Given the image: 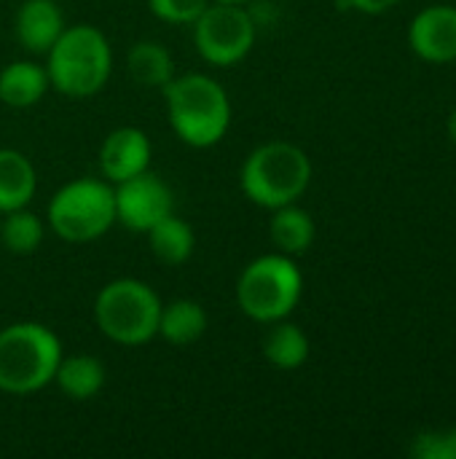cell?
I'll return each instance as SVG.
<instances>
[{
	"instance_id": "obj_1",
	"label": "cell",
	"mask_w": 456,
	"mask_h": 459,
	"mask_svg": "<svg viewBox=\"0 0 456 459\" xmlns=\"http://www.w3.org/2000/svg\"><path fill=\"white\" fill-rule=\"evenodd\" d=\"M161 94L167 121L175 137L188 148H212L231 129V97L218 78L204 73H175Z\"/></svg>"
},
{
	"instance_id": "obj_2",
	"label": "cell",
	"mask_w": 456,
	"mask_h": 459,
	"mask_svg": "<svg viewBox=\"0 0 456 459\" xmlns=\"http://www.w3.org/2000/svg\"><path fill=\"white\" fill-rule=\"evenodd\" d=\"M51 89L86 100L105 89L113 73V48L108 35L94 24H70L46 54Z\"/></svg>"
},
{
	"instance_id": "obj_3",
	"label": "cell",
	"mask_w": 456,
	"mask_h": 459,
	"mask_svg": "<svg viewBox=\"0 0 456 459\" xmlns=\"http://www.w3.org/2000/svg\"><path fill=\"white\" fill-rule=\"evenodd\" d=\"M312 183V159L288 140H269L253 148L239 169L242 194L263 210L298 202Z\"/></svg>"
},
{
	"instance_id": "obj_4",
	"label": "cell",
	"mask_w": 456,
	"mask_h": 459,
	"mask_svg": "<svg viewBox=\"0 0 456 459\" xmlns=\"http://www.w3.org/2000/svg\"><path fill=\"white\" fill-rule=\"evenodd\" d=\"M65 350L43 323H11L0 331V393L35 395L54 382Z\"/></svg>"
},
{
	"instance_id": "obj_5",
	"label": "cell",
	"mask_w": 456,
	"mask_h": 459,
	"mask_svg": "<svg viewBox=\"0 0 456 459\" xmlns=\"http://www.w3.org/2000/svg\"><path fill=\"white\" fill-rule=\"evenodd\" d=\"M304 296V274L285 253L253 258L237 277V304L245 317L271 325L293 315Z\"/></svg>"
},
{
	"instance_id": "obj_6",
	"label": "cell",
	"mask_w": 456,
	"mask_h": 459,
	"mask_svg": "<svg viewBox=\"0 0 456 459\" xmlns=\"http://www.w3.org/2000/svg\"><path fill=\"white\" fill-rule=\"evenodd\" d=\"M159 293L134 277H118L99 288L94 299V323L105 339L118 347H142L159 336Z\"/></svg>"
},
{
	"instance_id": "obj_7",
	"label": "cell",
	"mask_w": 456,
	"mask_h": 459,
	"mask_svg": "<svg viewBox=\"0 0 456 459\" xmlns=\"http://www.w3.org/2000/svg\"><path fill=\"white\" fill-rule=\"evenodd\" d=\"M48 229L67 245H86L116 226V194L105 178H75L54 191L46 207Z\"/></svg>"
},
{
	"instance_id": "obj_8",
	"label": "cell",
	"mask_w": 456,
	"mask_h": 459,
	"mask_svg": "<svg viewBox=\"0 0 456 459\" xmlns=\"http://www.w3.org/2000/svg\"><path fill=\"white\" fill-rule=\"evenodd\" d=\"M191 30L199 56L212 67H234L245 62L258 38V22L245 5L220 0H212Z\"/></svg>"
},
{
	"instance_id": "obj_9",
	"label": "cell",
	"mask_w": 456,
	"mask_h": 459,
	"mask_svg": "<svg viewBox=\"0 0 456 459\" xmlns=\"http://www.w3.org/2000/svg\"><path fill=\"white\" fill-rule=\"evenodd\" d=\"M113 194H116V223H121L126 231L134 234H148L161 218L175 212V191L161 175L151 169L116 183Z\"/></svg>"
},
{
	"instance_id": "obj_10",
	"label": "cell",
	"mask_w": 456,
	"mask_h": 459,
	"mask_svg": "<svg viewBox=\"0 0 456 459\" xmlns=\"http://www.w3.org/2000/svg\"><path fill=\"white\" fill-rule=\"evenodd\" d=\"M153 145L151 137L140 126H118L105 134L99 145V178H105L110 186L129 180L145 169H151Z\"/></svg>"
},
{
	"instance_id": "obj_11",
	"label": "cell",
	"mask_w": 456,
	"mask_h": 459,
	"mask_svg": "<svg viewBox=\"0 0 456 459\" xmlns=\"http://www.w3.org/2000/svg\"><path fill=\"white\" fill-rule=\"evenodd\" d=\"M409 43L417 56L433 65H446L456 59V8L454 5H427L419 11L409 27Z\"/></svg>"
},
{
	"instance_id": "obj_12",
	"label": "cell",
	"mask_w": 456,
	"mask_h": 459,
	"mask_svg": "<svg viewBox=\"0 0 456 459\" xmlns=\"http://www.w3.org/2000/svg\"><path fill=\"white\" fill-rule=\"evenodd\" d=\"M65 27V11L56 0H22L13 13L16 43L35 56H46Z\"/></svg>"
},
{
	"instance_id": "obj_13",
	"label": "cell",
	"mask_w": 456,
	"mask_h": 459,
	"mask_svg": "<svg viewBox=\"0 0 456 459\" xmlns=\"http://www.w3.org/2000/svg\"><path fill=\"white\" fill-rule=\"evenodd\" d=\"M48 89H51V81H48L46 65L35 59H16L0 70V102L13 110L38 105Z\"/></svg>"
},
{
	"instance_id": "obj_14",
	"label": "cell",
	"mask_w": 456,
	"mask_h": 459,
	"mask_svg": "<svg viewBox=\"0 0 456 459\" xmlns=\"http://www.w3.org/2000/svg\"><path fill=\"white\" fill-rule=\"evenodd\" d=\"M105 382H108L105 363L89 352H75V355H62L51 385H56L65 398L83 403L97 398Z\"/></svg>"
},
{
	"instance_id": "obj_15",
	"label": "cell",
	"mask_w": 456,
	"mask_h": 459,
	"mask_svg": "<svg viewBox=\"0 0 456 459\" xmlns=\"http://www.w3.org/2000/svg\"><path fill=\"white\" fill-rule=\"evenodd\" d=\"M38 191V172L32 161L16 148H0V215L30 207Z\"/></svg>"
},
{
	"instance_id": "obj_16",
	"label": "cell",
	"mask_w": 456,
	"mask_h": 459,
	"mask_svg": "<svg viewBox=\"0 0 456 459\" xmlns=\"http://www.w3.org/2000/svg\"><path fill=\"white\" fill-rule=\"evenodd\" d=\"M207 325H210L207 309L194 299H175L169 304H161L159 336L167 344H175V347L196 344L207 333Z\"/></svg>"
},
{
	"instance_id": "obj_17",
	"label": "cell",
	"mask_w": 456,
	"mask_h": 459,
	"mask_svg": "<svg viewBox=\"0 0 456 459\" xmlns=\"http://www.w3.org/2000/svg\"><path fill=\"white\" fill-rule=\"evenodd\" d=\"M314 234H317L314 218H312L304 207H298L296 202L271 210L269 239H271V245L277 247V253H285V255H290V258L304 255V253L312 247Z\"/></svg>"
},
{
	"instance_id": "obj_18",
	"label": "cell",
	"mask_w": 456,
	"mask_h": 459,
	"mask_svg": "<svg viewBox=\"0 0 456 459\" xmlns=\"http://www.w3.org/2000/svg\"><path fill=\"white\" fill-rule=\"evenodd\" d=\"M309 336L296 325L290 323L288 317L285 320H277L269 325L263 342H261V352L263 358L280 368V371H296L301 368L306 360H309Z\"/></svg>"
},
{
	"instance_id": "obj_19",
	"label": "cell",
	"mask_w": 456,
	"mask_h": 459,
	"mask_svg": "<svg viewBox=\"0 0 456 459\" xmlns=\"http://www.w3.org/2000/svg\"><path fill=\"white\" fill-rule=\"evenodd\" d=\"M145 237H148L151 253L167 266H183L185 261H191L196 250V234L191 223L183 221L177 212L161 218Z\"/></svg>"
},
{
	"instance_id": "obj_20",
	"label": "cell",
	"mask_w": 456,
	"mask_h": 459,
	"mask_svg": "<svg viewBox=\"0 0 456 459\" xmlns=\"http://www.w3.org/2000/svg\"><path fill=\"white\" fill-rule=\"evenodd\" d=\"M126 70L132 81L145 89H164L175 78V59L159 40H137L126 54Z\"/></svg>"
},
{
	"instance_id": "obj_21",
	"label": "cell",
	"mask_w": 456,
	"mask_h": 459,
	"mask_svg": "<svg viewBox=\"0 0 456 459\" xmlns=\"http://www.w3.org/2000/svg\"><path fill=\"white\" fill-rule=\"evenodd\" d=\"M46 237V223L30 207H19L0 215V242L13 255H32Z\"/></svg>"
},
{
	"instance_id": "obj_22",
	"label": "cell",
	"mask_w": 456,
	"mask_h": 459,
	"mask_svg": "<svg viewBox=\"0 0 456 459\" xmlns=\"http://www.w3.org/2000/svg\"><path fill=\"white\" fill-rule=\"evenodd\" d=\"M409 452L414 459H456V428L419 433Z\"/></svg>"
},
{
	"instance_id": "obj_23",
	"label": "cell",
	"mask_w": 456,
	"mask_h": 459,
	"mask_svg": "<svg viewBox=\"0 0 456 459\" xmlns=\"http://www.w3.org/2000/svg\"><path fill=\"white\" fill-rule=\"evenodd\" d=\"M212 0H148L151 13L164 22V24H183L191 27L199 13L210 5Z\"/></svg>"
},
{
	"instance_id": "obj_24",
	"label": "cell",
	"mask_w": 456,
	"mask_h": 459,
	"mask_svg": "<svg viewBox=\"0 0 456 459\" xmlns=\"http://www.w3.org/2000/svg\"><path fill=\"white\" fill-rule=\"evenodd\" d=\"M398 0H349V8H357L360 13H384L395 5Z\"/></svg>"
},
{
	"instance_id": "obj_25",
	"label": "cell",
	"mask_w": 456,
	"mask_h": 459,
	"mask_svg": "<svg viewBox=\"0 0 456 459\" xmlns=\"http://www.w3.org/2000/svg\"><path fill=\"white\" fill-rule=\"evenodd\" d=\"M449 137L454 140V145H456V108H454V113L449 116Z\"/></svg>"
},
{
	"instance_id": "obj_26",
	"label": "cell",
	"mask_w": 456,
	"mask_h": 459,
	"mask_svg": "<svg viewBox=\"0 0 456 459\" xmlns=\"http://www.w3.org/2000/svg\"><path fill=\"white\" fill-rule=\"evenodd\" d=\"M220 3H239V5H247L250 0H220Z\"/></svg>"
}]
</instances>
